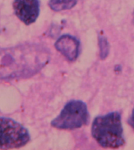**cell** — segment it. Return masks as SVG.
Returning a JSON list of instances; mask_svg holds the SVG:
<instances>
[{
  "mask_svg": "<svg viewBox=\"0 0 134 150\" xmlns=\"http://www.w3.org/2000/svg\"><path fill=\"white\" fill-rule=\"evenodd\" d=\"M92 135L103 148L118 149L125 144L121 115L113 111L96 117L92 125Z\"/></svg>",
  "mask_w": 134,
  "mask_h": 150,
  "instance_id": "2",
  "label": "cell"
},
{
  "mask_svg": "<svg viewBox=\"0 0 134 150\" xmlns=\"http://www.w3.org/2000/svg\"><path fill=\"white\" fill-rule=\"evenodd\" d=\"M99 53H100L101 59H105L108 56L110 46L107 40L103 36L99 37Z\"/></svg>",
  "mask_w": 134,
  "mask_h": 150,
  "instance_id": "8",
  "label": "cell"
},
{
  "mask_svg": "<svg viewBox=\"0 0 134 150\" xmlns=\"http://www.w3.org/2000/svg\"><path fill=\"white\" fill-rule=\"evenodd\" d=\"M30 141L25 127L9 118L0 117V149H13L25 146Z\"/></svg>",
  "mask_w": 134,
  "mask_h": 150,
  "instance_id": "4",
  "label": "cell"
},
{
  "mask_svg": "<svg viewBox=\"0 0 134 150\" xmlns=\"http://www.w3.org/2000/svg\"><path fill=\"white\" fill-rule=\"evenodd\" d=\"M77 3L78 0H50L48 5L52 11L59 12L71 9Z\"/></svg>",
  "mask_w": 134,
  "mask_h": 150,
  "instance_id": "7",
  "label": "cell"
},
{
  "mask_svg": "<svg viewBox=\"0 0 134 150\" xmlns=\"http://www.w3.org/2000/svg\"><path fill=\"white\" fill-rule=\"evenodd\" d=\"M133 23H134V11H133Z\"/></svg>",
  "mask_w": 134,
  "mask_h": 150,
  "instance_id": "10",
  "label": "cell"
},
{
  "mask_svg": "<svg viewBox=\"0 0 134 150\" xmlns=\"http://www.w3.org/2000/svg\"><path fill=\"white\" fill-rule=\"evenodd\" d=\"M89 119L87 105L80 100L68 102L60 114L51 122L52 127L59 129H74L87 125Z\"/></svg>",
  "mask_w": 134,
  "mask_h": 150,
  "instance_id": "3",
  "label": "cell"
},
{
  "mask_svg": "<svg viewBox=\"0 0 134 150\" xmlns=\"http://www.w3.org/2000/svg\"><path fill=\"white\" fill-rule=\"evenodd\" d=\"M54 47L70 62L77 59L80 53V42L70 35H63L59 37Z\"/></svg>",
  "mask_w": 134,
  "mask_h": 150,
  "instance_id": "6",
  "label": "cell"
},
{
  "mask_svg": "<svg viewBox=\"0 0 134 150\" xmlns=\"http://www.w3.org/2000/svg\"><path fill=\"white\" fill-rule=\"evenodd\" d=\"M129 123L132 127H133L134 128V108L133 109V111H132L131 117H130L129 119Z\"/></svg>",
  "mask_w": 134,
  "mask_h": 150,
  "instance_id": "9",
  "label": "cell"
},
{
  "mask_svg": "<svg viewBox=\"0 0 134 150\" xmlns=\"http://www.w3.org/2000/svg\"><path fill=\"white\" fill-rule=\"evenodd\" d=\"M13 7L15 15L27 25L34 23L39 14L38 0H14Z\"/></svg>",
  "mask_w": 134,
  "mask_h": 150,
  "instance_id": "5",
  "label": "cell"
},
{
  "mask_svg": "<svg viewBox=\"0 0 134 150\" xmlns=\"http://www.w3.org/2000/svg\"><path fill=\"white\" fill-rule=\"evenodd\" d=\"M49 59V51L39 44H24L0 48V80L32 77Z\"/></svg>",
  "mask_w": 134,
  "mask_h": 150,
  "instance_id": "1",
  "label": "cell"
}]
</instances>
